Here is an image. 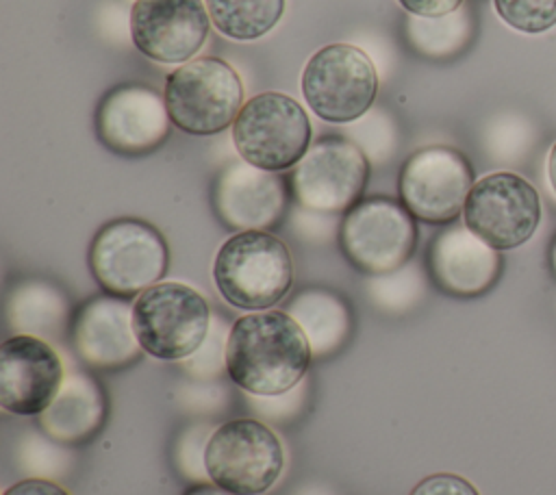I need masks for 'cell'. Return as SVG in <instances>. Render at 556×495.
I'll list each match as a JSON object with an SVG mask.
<instances>
[{
  "instance_id": "1",
  "label": "cell",
  "mask_w": 556,
  "mask_h": 495,
  "mask_svg": "<svg viewBox=\"0 0 556 495\" xmlns=\"http://www.w3.org/2000/svg\"><path fill=\"white\" fill-rule=\"evenodd\" d=\"M313 350L300 323L285 310H254L230 326L226 373L245 395H282L295 389Z\"/></svg>"
},
{
  "instance_id": "2",
  "label": "cell",
  "mask_w": 556,
  "mask_h": 495,
  "mask_svg": "<svg viewBox=\"0 0 556 495\" xmlns=\"http://www.w3.org/2000/svg\"><path fill=\"white\" fill-rule=\"evenodd\" d=\"M213 282L230 306L267 310L282 302L293 284L289 248L267 230L235 232L215 254Z\"/></svg>"
},
{
  "instance_id": "3",
  "label": "cell",
  "mask_w": 556,
  "mask_h": 495,
  "mask_svg": "<svg viewBox=\"0 0 556 495\" xmlns=\"http://www.w3.org/2000/svg\"><path fill=\"white\" fill-rule=\"evenodd\" d=\"M172 124L195 137H211L235 124L245 91L230 63L200 56L176 67L163 91Z\"/></svg>"
},
{
  "instance_id": "4",
  "label": "cell",
  "mask_w": 556,
  "mask_h": 495,
  "mask_svg": "<svg viewBox=\"0 0 556 495\" xmlns=\"http://www.w3.org/2000/svg\"><path fill=\"white\" fill-rule=\"evenodd\" d=\"M169 250L156 226L137 217L106 221L89 245V267L96 282L115 297H137L161 282Z\"/></svg>"
},
{
  "instance_id": "5",
  "label": "cell",
  "mask_w": 556,
  "mask_h": 495,
  "mask_svg": "<svg viewBox=\"0 0 556 495\" xmlns=\"http://www.w3.org/2000/svg\"><path fill=\"white\" fill-rule=\"evenodd\" d=\"M213 313L191 284L156 282L132 302V328L141 350L159 360H185L206 339Z\"/></svg>"
},
{
  "instance_id": "6",
  "label": "cell",
  "mask_w": 556,
  "mask_h": 495,
  "mask_svg": "<svg viewBox=\"0 0 556 495\" xmlns=\"http://www.w3.org/2000/svg\"><path fill=\"white\" fill-rule=\"evenodd\" d=\"M311 137L308 113L280 91L250 98L232 124V143L241 161L267 172L295 167L308 152Z\"/></svg>"
},
{
  "instance_id": "7",
  "label": "cell",
  "mask_w": 556,
  "mask_h": 495,
  "mask_svg": "<svg viewBox=\"0 0 556 495\" xmlns=\"http://www.w3.org/2000/svg\"><path fill=\"white\" fill-rule=\"evenodd\" d=\"M204 460L215 486L232 495H263L282 475L285 449L265 421L239 417L213 430Z\"/></svg>"
},
{
  "instance_id": "8",
  "label": "cell",
  "mask_w": 556,
  "mask_h": 495,
  "mask_svg": "<svg viewBox=\"0 0 556 495\" xmlns=\"http://www.w3.org/2000/svg\"><path fill=\"white\" fill-rule=\"evenodd\" d=\"M300 85L306 104L319 119L350 124L374 104L378 74L365 50L352 43H328L306 61Z\"/></svg>"
},
{
  "instance_id": "9",
  "label": "cell",
  "mask_w": 556,
  "mask_h": 495,
  "mask_svg": "<svg viewBox=\"0 0 556 495\" xmlns=\"http://www.w3.org/2000/svg\"><path fill=\"white\" fill-rule=\"evenodd\" d=\"M339 243L358 271L382 276L408 263L417 245V224L402 202L374 195L345 213Z\"/></svg>"
},
{
  "instance_id": "10",
  "label": "cell",
  "mask_w": 556,
  "mask_h": 495,
  "mask_svg": "<svg viewBox=\"0 0 556 495\" xmlns=\"http://www.w3.org/2000/svg\"><path fill=\"white\" fill-rule=\"evenodd\" d=\"M465 226L486 245L513 250L532 239L541 221V198L530 180L515 172H493L473 182Z\"/></svg>"
},
{
  "instance_id": "11",
  "label": "cell",
  "mask_w": 556,
  "mask_h": 495,
  "mask_svg": "<svg viewBox=\"0 0 556 495\" xmlns=\"http://www.w3.org/2000/svg\"><path fill=\"white\" fill-rule=\"evenodd\" d=\"M369 180L367 154L348 137L315 141L291 172V191L302 208L317 213L350 211Z\"/></svg>"
},
{
  "instance_id": "12",
  "label": "cell",
  "mask_w": 556,
  "mask_h": 495,
  "mask_svg": "<svg viewBox=\"0 0 556 495\" xmlns=\"http://www.w3.org/2000/svg\"><path fill=\"white\" fill-rule=\"evenodd\" d=\"M473 187L469 161L454 148L430 145L413 152L397 178L402 204L426 224L454 221Z\"/></svg>"
},
{
  "instance_id": "13",
  "label": "cell",
  "mask_w": 556,
  "mask_h": 495,
  "mask_svg": "<svg viewBox=\"0 0 556 495\" xmlns=\"http://www.w3.org/2000/svg\"><path fill=\"white\" fill-rule=\"evenodd\" d=\"M130 39L156 63H187L202 50L211 15L202 0H135L130 7Z\"/></svg>"
},
{
  "instance_id": "14",
  "label": "cell",
  "mask_w": 556,
  "mask_h": 495,
  "mask_svg": "<svg viewBox=\"0 0 556 495\" xmlns=\"http://www.w3.org/2000/svg\"><path fill=\"white\" fill-rule=\"evenodd\" d=\"M65 367L56 350L39 337L13 334L0 345V406L7 412L35 417L56 397Z\"/></svg>"
},
{
  "instance_id": "15",
  "label": "cell",
  "mask_w": 556,
  "mask_h": 495,
  "mask_svg": "<svg viewBox=\"0 0 556 495\" xmlns=\"http://www.w3.org/2000/svg\"><path fill=\"white\" fill-rule=\"evenodd\" d=\"M165 98L148 85L130 82L113 87L100 102L96 128L100 141L117 154H148L169 132Z\"/></svg>"
},
{
  "instance_id": "16",
  "label": "cell",
  "mask_w": 556,
  "mask_h": 495,
  "mask_svg": "<svg viewBox=\"0 0 556 495\" xmlns=\"http://www.w3.org/2000/svg\"><path fill=\"white\" fill-rule=\"evenodd\" d=\"M211 200L224 226L237 232L267 230L280 219L287 193L285 182L276 172L235 161L215 178Z\"/></svg>"
},
{
  "instance_id": "17",
  "label": "cell",
  "mask_w": 556,
  "mask_h": 495,
  "mask_svg": "<svg viewBox=\"0 0 556 495\" xmlns=\"http://www.w3.org/2000/svg\"><path fill=\"white\" fill-rule=\"evenodd\" d=\"M72 345L93 369L128 367L143 352L132 328V306L115 295L91 297L72 319Z\"/></svg>"
},
{
  "instance_id": "18",
  "label": "cell",
  "mask_w": 556,
  "mask_h": 495,
  "mask_svg": "<svg viewBox=\"0 0 556 495\" xmlns=\"http://www.w3.org/2000/svg\"><path fill=\"white\" fill-rule=\"evenodd\" d=\"M428 269L443 293L476 297L486 293L500 278L502 256L465 224H454L432 239Z\"/></svg>"
},
{
  "instance_id": "19",
  "label": "cell",
  "mask_w": 556,
  "mask_h": 495,
  "mask_svg": "<svg viewBox=\"0 0 556 495\" xmlns=\"http://www.w3.org/2000/svg\"><path fill=\"white\" fill-rule=\"evenodd\" d=\"M106 417V397L98 380L80 369L65 371L54 402L39 415L41 430L63 445L89 441Z\"/></svg>"
},
{
  "instance_id": "20",
  "label": "cell",
  "mask_w": 556,
  "mask_h": 495,
  "mask_svg": "<svg viewBox=\"0 0 556 495\" xmlns=\"http://www.w3.org/2000/svg\"><path fill=\"white\" fill-rule=\"evenodd\" d=\"M287 313L304 330L315 358L337 354L350 337V308L332 291L315 287L304 289L291 300Z\"/></svg>"
},
{
  "instance_id": "21",
  "label": "cell",
  "mask_w": 556,
  "mask_h": 495,
  "mask_svg": "<svg viewBox=\"0 0 556 495\" xmlns=\"http://www.w3.org/2000/svg\"><path fill=\"white\" fill-rule=\"evenodd\" d=\"M7 317L15 334L61 339L70 326V302L59 287L43 280H26L11 291Z\"/></svg>"
},
{
  "instance_id": "22",
  "label": "cell",
  "mask_w": 556,
  "mask_h": 495,
  "mask_svg": "<svg viewBox=\"0 0 556 495\" xmlns=\"http://www.w3.org/2000/svg\"><path fill=\"white\" fill-rule=\"evenodd\" d=\"M211 24L228 39L252 41L267 35L285 13V0H204Z\"/></svg>"
},
{
  "instance_id": "23",
  "label": "cell",
  "mask_w": 556,
  "mask_h": 495,
  "mask_svg": "<svg viewBox=\"0 0 556 495\" xmlns=\"http://www.w3.org/2000/svg\"><path fill=\"white\" fill-rule=\"evenodd\" d=\"M473 35L471 11L460 7L454 13L441 17H417L408 15L406 37L410 46L432 59H445L458 54Z\"/></svg>"
},
{
  "instance_id": "24",
  "label": "cell",
  "mask_w": 556,
  "mask_h": 495,
  "mask_svg": "<svg viewBox=\"0 0 556 495\" xmlns=\"http://www.w3.org/2000/svg\"><path fill=\"white\" fill-rule=\"evenodd\" d=\"M17 467L30 478H61L72 467V452L46 432H26L15 447Z\"/></svg>"
},
{
  "instance_id": "25",
  "label": "cell",
  "mask_w": 556,
  "mask_h": 495,
  "mask_svg": "<svg viewBox=\"0 0 556 495\" xmlns=\"http://www.w3.org/2000/svg\"><path fill=\"white\" fill-rule=\"evenodd\" d=\"M371 300L387 310L402 313L410 308L424 293L421 274L415 267H400L391 274L371 276L367 282Z\"/></svg>"
},
{
  "instance_id": "26",
  "label": "cell",
  "mask_w": 556,
  "mask_h": 495,
  "mask_svg": "<svg viewBox=\"0 0 556 495\" xmlns=\"http://www.w3.org/2000/svg\"><path fill=\"white\" fill-rule=\"evenodd\" d=\"M500 20L526 35H541L556 26V0H493Z\"/></svg>"
},
{
  "instance_id": "27",
  "label": "cell",
  "mask_w": 556,
  "mask_h": 495,
  "mask_svg": "<svg viewBox=\"0 0 556 495\" xmlns=\"http://www.w3.org/2000/svg\"><path fill=\"white\" fill-rule=\"evenodd\" d=\"M230 330L222 317H213L211 330L202 345L182 360L185 371L195 380H215L226 373V345Z\"/></svg>"
},
{
  "instance_id": "28",
  "label": "cell",
  "mask_w": 556,
  "mask_h": 495,
  "mask_svg": "<svg viewBox=\"0 0 556 495\" xmlns=\"http://www.w3.org/2000/svg\"><path fill=\"white\" fill-rule=\"evenodd\" d=\"M213 430L215 428H211L208 423H195L178 434L174 443V465L182 478L198 484H204L208 480L204 454Z\"/></svg>"
},
{
  "instance_id": "29",
  "label": "cell",
  "mask_w": 556,
  "mask_h": 495,
  "mask_svg": "<svg viewBox=\"0 0 556 495\" xmlns=\"http://www.w3.org/2000/svg\"><path fill=\"white\" fill-rule=\"evenodd\" d=\"M304 399H306V386H304V380L282 393V395H271V397H261V395H248V402L252 406V410L261 417V419H267L271 423H282V421H289L293 419L300 408L304 406Z\"/></svg>"
},
{
  "instance_id": "30",
  "label": "cell",
  "mask_w": 556,
  "mask_h": 495,
  "mask_svg": "<svg viewBox=\"0 0 556 495\" xmlns=\"http://www.w3.org/2000/svg\"><path fill=\"white\" fill-rule=\"evenodd\" d=\"M408 495H480L478 488L458 473H432L421 478Z\"/></svg>"
},
{
  "instance_id": "31",
  "label": "cell",
  "mask_w": 556,
  "mask_h": 495,
  "mask_svg": "<svg viewBox=\"0 0 556 495\" xmlns=\"http://www.w3.org/2000/svg\"><path fill=\"white\" fill-rule=\"evenodd\" d=\"M404 11L417 17H441L454 13L465 0H397Z\"/></svg>"
},
{
  "instance_id": "32",
  "label": "cell",
  "mask_w": 556,
  "mask_h": 495,
  "mask_svg": "<svg viewBox=\"0 0 556 495\" xmlns=\"http://www.w3.org/2000/svg\"><path fill=\"white\" fill-rule=\"evenodd\" d=\"M2 495H70L61 484L54 480H43V478H26L9 488H4Z\"/></svg>"
},
{
  "instance_id": "33",
  "label": "cell",
  "mask_w": 556,
  "mask_h": 495,
  "mask_svg": "<svg viewBox=\"0 0 556 495\" xmlns=\"http://www.w3.org/2000/svg\"><path fill=\"white\" fill-rule=\"evenodd\" d=\"M182 495H232V493H228V491L215 486L213 482H211V484L204 482V484H195V486L187 488Z\"/></svg>"
},
{
  "instance_id": "34",
  "label": "cell",
  "mask_w": 556,
  "mask_h": 495,
  "mask_svg": "<svg viewBox=\"0 0 556 495\" xmlns=\"http://www.w3.org/2000/svg\"><path fill=\"white\" fill-rule=\"evenodd\" d=\"M547 180H549L552 191L556 193V143L552 145V150L547 154Z\"/></svg>"
},
{
  "instance_id": "35",
  "label": "cell",
  "mask_w": 556,
  "mask_h": 495,
  "mask_svg": "<svg viewBox=\"0 0 556 495\" xmlns=\"http://www.w3.org/2000/svg\"><path fill=\"white\" fill-rule=\"evenodd\" d=\"M293 495H334V493H332L330 488L321 486V484H308V486L300 488V491L293 493Z\"/></svg>"
},
{
  "instance_id": "36",
  "label": "cell",
  "mask_w": 556,
  "mask_h": 495,
  "mask_svg": "<svg viewBox=\"0 0 556 495\" xmlns=\"http://www.w3.org/2000/svg\"><path fill=\"white\" fill-rule=\"evenodd\" d=\"M549 267H552V271H554V276H556V237H554L552 248H549Z\"/></svg>"
},
{
  "instance_id": "37",
  "label": "cell",
  "mask_w": 556,
  "mask_h": 495,
  "mask_svg": "<svg viewBox=\"0 0 556 495\" xmlns=\"http://www.w3.org/2000/svg\"><path fill=\"white\" fill-rule=\"evenodd\" d=\"M132 2H135V0H132Z\"/></svg>"
}]
</instances>
